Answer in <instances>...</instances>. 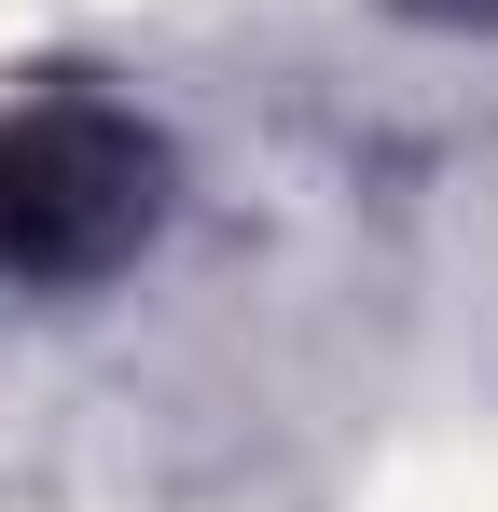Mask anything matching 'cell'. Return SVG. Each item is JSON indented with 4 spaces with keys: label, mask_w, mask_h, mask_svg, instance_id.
I'll list each match as a JSON object with an SVG mask.
<instances>
[{
    "label": "cell",
    "mask_w": 498,
    "mask_h": 512,
    "mask_svg": "<svg viewBox=\"0 0 498 512\" xmlns=\"http://www.w3.org/2000/svg\"><path fill=\"white\" fill-rule=\"evenodd\" d=\"M180 208V139L97 70H28L0 97V291L70 305L139 277Z\"/></svg>",
    "instance_id": "obj_1"
},
{
    "label": "cell",
    "mask_w": 498,
    "mask_h": 512,
    "mask_svg": "<svg viewBox=\"0 0 498 512\" xmlns=\"http://www.w3.org/2000/svg\"><path fill=\"white\" fill-rule=\"evenodd\" d=\"M388 14H415V28H457V42H498V0H388Z\"/></svg>",
    "instance_id": "obj_2"
}]
</instances>
